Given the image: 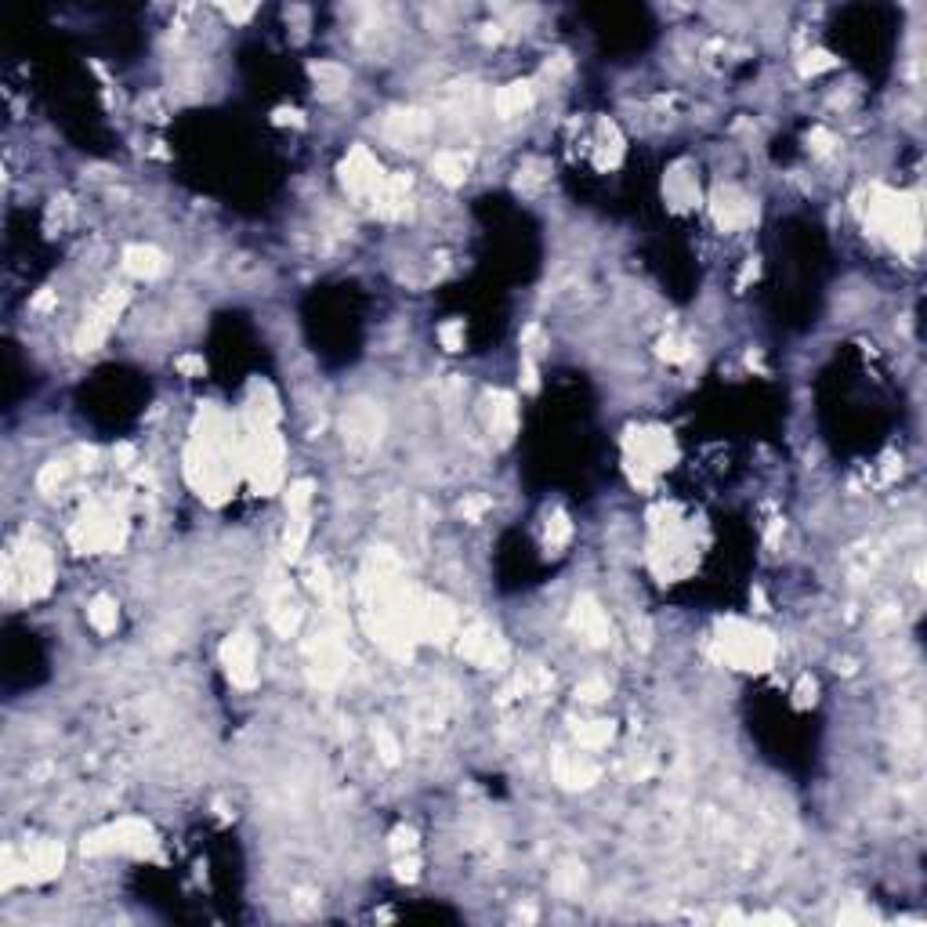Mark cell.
Returning <instances> with one entry per match:
<instances>
[{
  "mask_svg": "<svg viewBox=\"0 0 927 927\" xmlns=\"http://www.w3.org/2000/svg\"><path fill=\"white\" fill-rule=\"evenodd\" d=\"M772 637L761 634V630H750L743 623H732L724 634H721V656L735 667L743 671H765L772 663Z\"/></svg>",
  "mask_w": 927,
  "mask_h": 927,
  "instance_id": "1",
  "label": "cell"
},
{
  "mask_svg": "<svg viewBox=\"0 0 927 927\" xmlns=\"http://www.w3.org/2000/svg\"><path fill=\"white\" fill-rule=\"evenodd\" d=\"M152 848V829L138 819H120L117 826H106L99 833H91L83 841V852L99 855V852H120V855H145Z\"/></svg>",
  "mask_w": 927,
  "mask_h": 927,
  "instance_id": "2",
  "label": "cell"
},
{
  "mask_svg": "<svg viewBox=\"0 0 927 927\" xmlns=\"http://www.w3.org/2000/svg\"><path fill=\"white\" fill-rule=\"evenodd\" d=\"M873 225L891 239V243H909L916 247L920 243V218H916V207L909 200H898V196H884L880 204H873Z\"/></svg>",
  "mask_w": 927,
  "mask_h": 927,
  "instance_id": "3",
  "label": "cell"
},
{
  "mask_svg": "<svg viewBox=\"0 0 927 927\" xmlns=\"http://www.w3.org/2000/svg\"><path fill=\"white\" fill-rule=\"evenodd\" d=\"M460 656L472 660V663H479V667H500V663L507 660V648H504V641H500L497 630H489V627H472L468 634L460 637Z\"/></svg>",
  "mask_w": 927,
  "mask_h": 927,
  "instance_id": "4",
  "label": "cell"
},
{
  "mask_svg": "<svg viewBox=\"0 0 927 927\" xmlns=\"http://www.w3.org/2000/svg\"><path fill=\"white\" fill-rule=\"evenodd\" d=\"M344 185L351 193H377L381 185H385V174H381V163L369 156L362 145L359 149H351L348 152V160H344Z\"/></svg>",
  "mask_w": 927,
  "mask_h": 927,
  "instance_id": "5",
  "label": "cell"
},
{
  "mask_svg": "<svg viewBox=\"0 0 927 927\" xmlns=\"http://www.w3.org/2000/svg\"><path fill=\"white\" fill-rule=\"evenodd\" d=\"M221 660H225V667H229V678L236 681V685H254V678H257V671H254V641L247 637V634H236V637H229L225 641V648H221Z\"/></svg>",
  "mask_w": 927,
  "mask_h": 927,
  "instance_id": "6",
  "label": "cell"
},
{
  "mask_svg": "<svg viewBox=\"0 0 927 927\" xmlns=\"http://www.w3.org/2000/svg\"><path fill=\"white\" fill-rule=\"evenodd\" d=\"M754 214H758V207L739 189H721L714 196V218H717L721 229H743V225L754 221Z\"/></svg>",
  "mask_w": 927,
  "mask_h": 927,
  "instance_id": "7",
  "label": "cell"
},
{
  "mask_svg": "<svg viewBox=\"0 0 927 927\" xmlns=\"http://www.w3.org/2000/svg\"><path fill=\"white\" fill-rule=\"evenodd\" d=\"M573 627H576L587 641H594V645H605V641H609V616H605V609H602L594 598H580V602H576V609H573Z\"/></svg>",
  "mask_w": 927,
  "mask_h": 927,
  "instance_id": "8",
  "label": "cell"
},
{
  "mask_svg": "<svg viewBox=\"0 0 927 927\" xmlns=\"http://www.w3.org/2000/svg\"><path fill=\"white\" fill-rule=\"evenodd\" d=\"M344 431L355 446H369L381 438V413L374 406H351L344 417Z\"/></svg>",
  "mask_w": 927,
  "mask_h": 927,
  "instance_id": "9",
  "label": "cell"
},
{
  "mask_svg": "<svg viewBox=\"0 0 927 927\" xmlns=\"http://www.w3.org/2000/svg\"><path fill=\"white\" fill-rule=\"evenodd\" d=\"M124 268L131 272V275H138V280H152V275H160L163 272V254L156 250V247H127L124 250Z\"/></svg>",
  "mask_w": 927,
  "mask_h": 927,
  "instance_id": "10",
  "label": "cell"
},
{
  "mask_svg": "<svg viewBox=\"0 0 927 927\" xmlns=\"http://www.w3.org/2000/svg\"><path fill=\"white\" fill-rule=\"evenodd\" d=\"M529 102H533V87H529V83H507V87L497 91V99H493V106H497V113H500L504 120H507V117H518Z\"/></svg>",
  "mask_w": 927,
  "mask_h": 927,
  "instance_id": "11",
  "label": "cell"
},
{
  "mask_svg": "<svg viewBox=\"0 0 927 927\" xmlns=\"http://www.w3.org/2000/svg\"><path fill=\"white\" fill-rule=\"evenodd\" d=\"M428 127H431V120H428L424 113H395V117L388 120V138H395V142H413V138L428 134Z\"/></svg>",
  "mask_w": 927,
  "mask_h": 927,
  "instance_id": "12",
  "label": "cell"
},
{
  "mask_svg": "<svg viewBox=\"0 0 927 927\" xmlns=\"http://www.w3.org/2000/svg\"><path fill=\"white\" fill-rule=\"evenodd\" d=\"M554 772H559L562 786H591L598 779V768L591 761H584V758H562Z\"/></svg>",
  "mask_w": 927,
  "mask_h": 927,
  "instance_id": "13",
  "label": "cell"
},
{
  "mask_svg": "<svg viewBox=\"0 0 927 927\" xmlns=\"http://www.w3.org/2000/svg\"><path fill=\"white\" fill-rule=\"evenodd\" d=\"M468 167H472V160L464 156V152H438V156L431 160V170H435L446 185H460L464 178H468Z\"/></svg>",
  "mask_w": 927,
  "mask_h": 927,
  "instance_id": "14",
  "label": "cell"
},
{
  "mask_svg": "<svg viewBox=\"0 0 927 927\" xmlns=\"http://www.w3.org/2000/svg\"><path fill=\"white\" fill-rule=\"evenodd\" d=\"M87 619H91V627H95L99 634H113L117 630V619H120V612H117V602L113 598H95L91 602V609H87Z\"/></svg>",
  "mask_w": 927,
  "mask_h": 927,
  "instance_id": "15",
  "label": "cell"
},
{
  "mask_svg": "<svg viewBox=\"0 0 927 927\" xmlns=\"http://www.w3.org/2000/svg\"><path fill=\"white\" fill-rule=\"evenodd\" d=\"M576 739H580V747H587V750H602L612 739V721H587V724L576 728Z\"/></svg>",
  "mask_w": 927,
  "mask_h": 927,
  "instance_id": "16",
  "label": "cell"
},
{
  "mask_svg": "<svg viewBox=\"0 0 927 927\" xmlns=\"http://www.w3.org/2000/svg\"><path fill=\"white\" fill-rule=\"evenodd\" d=\"M312 73H316V80H319V87H323V95H337V91L348 87V73H344L337 62H319Z\"/></svg>",
  "mask_w": 927,
  "mask_h": 927,
  "instance_id": "17",
  "label": "cell"
},
{
  "mask_svg": "<svg viewBox=\"0 0 927 927\" xmlns=\"http://www.w3.org/2000/svg\"><path fill=\"white\" fill-rule=\"evenodd\" d=\"M298 619H301V612H298V605H294V602H280V605H275V609L268 612V623H272L275 630H280L283 637H290V634L298 630Z\"/></svg>",
  "mask_w": 927,
  "mask_h": 927,
  "instance_id": "18",
  "label": "cell"
},
{
  "mask_svg": "<svg viewBox=\"0 0 927 927\" xmlns=\"http://www.w3.org/2000/svg\"><path fill=\"white\" fill-rule=\"evenodd\" d=\"M667 189H671V200H674L678 207H689V204H696V181H692L689 174L674 170V174L667 178Z\"/></svg>",
  "mask_w": 927,
  "mask_h": 927,
  "instance_id": "19",
  "label": "cell"
},
{
  "mask_svg": "<svg viewBox=\"0 0 927 927\" xmlns=\"http://www.w3.org/2000/svg\"><path fill=\"white\" fill-rule=\"evenodd\" d=\"M576 696H580L584 703H602V699L609 696V681H605V678H587V681H580Z\"/></svg>",
  "mask_w": 927,
  "mask_h": 927,
  "instance_id": "20",
  "label": "cell"
},
{
  "mask_svg": "<svg viewBox=\"0 0 927 927\" xmlns=\"http://www.w3.org/2000/svg\"><path fill=\"white\" fill-rule=\"evenodd\" d=\"M374 743H377V750H381V758H385V761H395V758H399V743L392 739V732H388V728H381V724L374 728Z\"/></svg>",
  "mask_w": 927,
  "mask_h": 927,
  "instance_id": "21",
  "label": "cell"
},
{
  "mask_svg": "<svg viewBox=\"0 0 927 927\" xmlns=\"http://www.w3.org/2000/svg\"><path fill=\"white\" fill-rule=\"evenodd\" d=\"M580 880H584V873H580L576 866H566L559 877H554V884H559L562 891H576V888H580Z\"/></svg>",
  "mask_w": 927,
  "mask_h": 927,
  "instance_id": "22",
  "label": "cell"
},
{
  "mask_svg": "<svg viewBox=\"0 0 927 927\" xmlns=\"http://www.w3.org/2000/svg\"><path fill=\"white\" fill-rule=\"evenodd\" d=\"M438 337H442V344H446L449 351H456V348H460V337H464V326H460V323H449V326L438 330Z\"/></svg>",
  "mask_w": 927,
  "mask_h": 927,
  "instance_id": "23",
  "label": "cell"
}]
</instances>
